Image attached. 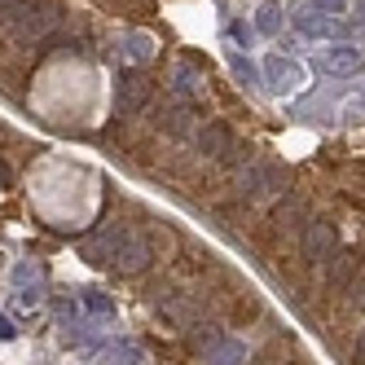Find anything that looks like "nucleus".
Segmentation results:
<instances>
[{"label":"nucleus","mask_w":365,"mask_h":365,"mask_svg":"<svg viewBox=\"0 0 365 365\" xmlns=\"http://www.w3.org/2000/svg\"><path fill=\"white\" fill-rule=\"evenodd\" d=\"M322 66H326V71H339V75H348V71H356V66H361V58L352 53V48H334V53H326V58H322Z\"/></svg>","instance_id":"f257e3e1"},{"label":"nucleus","mask_w":365,"mask_h":365,"mask_svg":"<svg viewBox=\"0 0 365 365\" xmlns=\"http://www.w3.org/2000/svg\"><path fill=\"white\" fill-rule=\"evenodd\" d=\"M259 27H264V31H273V27H277V9H264V18H259Z\"/></svg>","instance_id":"7ed1b4c3"},{"label":"nucleus","mask_w":365,"mask_h":365,"mask_svg":"<svg viewBox=\"0 0 365 365\" xmlns=\"http://www.w3.org/2000/svg\"><path fill=\"white\" fill-rule=\"evenodd\" d=\"M295 75H299L295 62H269V80H277V84H273L277 93H282V88H291V84H295Z\"/></svg>","instance_id":"f03ea898"}]
</instances>
